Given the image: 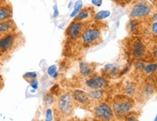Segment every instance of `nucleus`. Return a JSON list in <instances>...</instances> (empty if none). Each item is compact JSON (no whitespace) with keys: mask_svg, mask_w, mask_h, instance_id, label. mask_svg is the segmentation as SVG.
Returning <instances> with one entry per match:
<instances>
[{"mask_svg":"<svg viewBox=\"0 0 157 121\" xmlns=\"http://www.w3.org/2000/svg\"><path fill=\"white\" fill-rule=\"evenodd\" d=\"M82 44L86 46L97 45L102 39L101 31L97 28H86L81 35Z\"/></svg>","mask_w":157,"mask_h":121,"instance_id":"7","label":"nucleus"},{"mask_svg":"<svg viewBox=\"0 0 157 121\" xmlns=\"http://www.w3.org/2000/svg\"><path fill=\"white\" fill-rule=\"evenodd\" d=\"M22 35L16 31L9 33L0 38V53L6 54L13 51L22 42Z\"/></svg>","mask_w":157,"mask_h":121,"instance_id":"3","label":"nucleus"},{"mask_svg":"<svg viewBox=\"0 0 157 121\" xmlns=\"http://www.w3.org/2000/svg\"><path fill=\"white\" fill-rule=\"evenodd\" d=\"M148 2H154V0H147Z\"/></svg>","mask_w":157,"mask_h":121,"instance_id":"34","label":"nucleus"},{"mask_svg":"<svg viewBox=\"0 0 157 121\" xmlns=\"http://www.w3.org/2000/svg\"><path fill=\"white\" fill-rule=\"evenodd\" d=\"M76 104L72 93L63 92L54 102L53 111L57 120H66L74 115Z\"/></svg>","mask_w":157,"mask_h":121,"instance_id":"1","label":"nucleus"},{"mask_svg":"<svg viewBox=\"0 0 157 121\" xmlns=\"http://www.w3.org/2000/svg\"><path fill=\"white\" fill-rule=\"evenodd\" d=\"M94 118L99 120H112L114 119L112 108L111 105L105 102L95 103L93 107Z\"/></svg>","mask_w":157,"mask_h":121,"instance_id":"5","label":"nucleus"},{"mask_svg":"<svg viewBox=\"0 0 157 121\" xmlns=\"http://www.w3.org/2000/svg\"><path fill=\"white\" fill-rule=\"evenodd\" d=\"M152 13V7L147 0H135L129 10V16L131 19L146 18Z\"/></svg>","mask_w":157,"mask_h":121,"instance_id":"4","label":"nucleus"},{"mask_svg":"<svg viewBox=\"0 0 157 121\" xmlns=\"http://www.w3.org/2000/svg\"><path fill=\"white\" fill-rule=\"evenodd\" d=\"M117 2L121 4V5H125V4L130 3L133 0H116Z\"/></svg>","mask_w":157,"mask_h":121,"instance_id":"31","label":"nucleus"},{"mask_svg":"<svg viewBox=\"0 0 157 121\" xmlns=\"http://www.w3.org/2000/svg\"><path fill=\"white\" fill-rule=\"evenodd\" d=\"M82 7H83V2H82V0H78L76 1L75 4H74V10L71 12L70 16L71 18H74L76 16V15L79 13L80 10L82 9Z\"/></svg>","mask_w":157,"mask_h":121,"instance_id":"22","label":"nucleus"},{"mask_svg":"<svg viewBox=\"0 0 157 121\" xmlns=\"http://www.w3.org/2000/svg\"><path fill=\"white\" fill-rule=\"evenodd\" d=\"M25 76H27L28 77L26 78L27 81H31L32 82L33 80H35V77H36V73H34V72H30V73H28V74H25Z\"/></svg>","mask_w":157,"mask_h":121,"instance_id":"26","label":"nucleus"},{"mask_svg":"<svg viewBox=\"0 0 157 121\" xmlns=\"http://www.w3.org/2000/svg\"><path fill=\"white\" fill-rule=\"evenodd\" d=\"M139 21L137 19H131L128 23V29L129 32L132 34H137L139 30Z\"/></svg>","mask_w":157,"mask_h":121,"instance_id":"20","label":"nucleus"},{"mask_svg":"<svg viewBox=\"0 0 157 121\" xmlns=\"http://www.w3.org/2000/svg\"><path fill=\"white\" fill-rule=\"evenodd\" d=\"M155 121H157V115L156 117V118H155Z\"/></svg>","mask_w":157,"mask_h":121,"instance_id":"36","label":"nucleus"},{"mask_svg":"<svg viewBox=\"0 0 157 121\" xmlns=\"http://www.w3.org/2000/svg\"><path fill=\"white\" fill-rule=\"evenodd\" d=\"M46 118L48 120H52V111L51 109H48L46 112Z\"/></svg>","mask_w":157,"mask_h":121,"instance_id":"27","label":"nucleus"},{"mask_svg":"<svg viewBox=\"0 0 157 121\" xmlns=\"http://www.w3.org/2000/svg\"><path fill=\"white\" fill-rule=\"evenodd\" d=\"M86 88L89 90L104 89L109 85V81L105 77L100 75H92L88 77L84 83Z\"/></svg>","mask_w":157,"mask_h":121,"instance_id":"9","label":"nucleus"},{"mask_svg":"<svg viewBox=\"0 0 157 121\" xmlns=\"http://www.w3.org/2000/svg\"><path fill=\"white\" fill-rule=\"evenodd\" d=\"M104 70L106 74L109 75L110 77H117L118 75H120V70L118 68L117 65L114 63L105 65Z\"/></svg>","mask_w":157,"mask_h":121,"instance_id":"18","label":"nucleus"},{"mask_svg":"<svg viewBox=\"0 0 157 121\" xmlns=\"http://www.w3.org/2000/svg\"><path fill=\"white\" fill-rule=\"evenodd\" d=\"M152 18H153V20H154V21H157V13L154 14V15H153Z\"/></svg>","mask_w":157,"mask_h":121,"instance_id":"32","label":"nucleus"},{"mask_svg":"<svg viewBox=\"0 0 157 121\" xmlns=\"http://www.w3.org/2000/svg\"><path fill=\"white\" fill-rule=\"evenodd\" d=\"M131 51H132L133 56L137 60L148 61L149 58H153L151 53L149 51L148 47L142 40L138 38L133 39L132 46H131Z\"/></svg>","mask_w":157,"mask_h":121,"instance_id":"6","label":"nucleus"},{"mask_svg":"<svg viewBox=\"0 0 157 121\" xmlns=\"http://www.w3.org/2000/svg\"><path fill=\"white\" fill-rule=\"evenodd\" d=\"M135 102L132 97L126 95H119L113 99L111 103L114 118L119 119H125L130 113L134 107Z\"/></svg>","mask_w":157,"mask_h":121,"instance_id":"2","label":"nucleus"},{"mask_svg":"<svg viewBox=\"0 0 157 121\" xmlns=\"http://www.w3.org/2000/svg\"><path fill=\"white\" fill-rule=\"evenodd\" d=\"M93 7H85V8L82 9L75 17L74 21H78V22H82L85 23L86 22H89L94 18Z\"/></svg>","mask_w":157,"mask_h":121,"instance_id":"11","label":"nucleus"},{"mask_svg":"<svg viewBox=\"0 0 157 121\" xmlns=\"http://www.w3.org/2000/svg\"><path fill=\"white\" fill-rule=\"evenodd\" d=\"M137 91H138V87L134 82H128L125 85L124 91L127 96L131 97L137 96Z\"/></svg>","mask_w":157,"mask_h":121,"instance_id":"17","label":"nucleus"},{"mask_svg":"<svg viewBox=\"0 0 157 121\" xmlns=\"http://www.w3.org/2000/svg\"><path fill=\"white\" fill-rule=\"evenodd\" d=\"M15 31H16V25L12 18L0 22V38Z\"/></svg>","mask_w":157,"mask_h":121,"instance_id":"12","label":"nucleus"},{"mask_svg":"<svg viewBox=\"0 0 157 121\" xmlns=\"http://www.w3.org/2000/svg\"><path fill=\"white\" fill-rule=\"evenodd\" d=\"M85 29L84 23L74 21L68 28L67 34L70 39H76L81 37L82 34Z\"/></svg>","mask_w":157,"mask_h":121,"instance_id":"10","label":"nucleus"},{"mask_svg":"<svg viewBox=\"0 0 157 121\" xmlns=\"http://www.w3.org/2000/svg\"><path fill=\"white\" fill-rule=\"evenodd\" d=\"M56 70H57V67L56 65H52V66L49 67L48 72V74L50 75V76L52 77L56 73Z\"/></svg>","mask_w":157,"mask_h":121,"instance_id":"25","label":"nucleus"},{"mask_svg":"<svg viewBox=\"0 0 157 121\" xmlns=\"http://www.w3.org/2000/svg\"><path fill=\"white\" fill-rule=\"evenodd\" d=\"M151 31L154 34H157V21H155L151 25Z\"/></svg>","mask_w":157,"mask_h":121,"instance_id":"28","label":"nucleus"},{"mask_svg":"<svg viewBox=\"0 0 157 121\" xmlns=\"http://www.w3.org/2000/svg\"><path fill=\"white\" fill-rule=\"evenodd\" d=\"M157 71V63H151L145 65L143 72L146 75H151Z\"/></svg>","mask_w":157,"mask_h":121,"instance_id":"21","label":"nucleus"},{"mask_svg":"<svg viewBox=\"0 0 157 121\" xmlns=\"http://www.w3.org/2000/svg\"><path fill=\"white\" fill-rule=\"evenodd\" d=\"M59 15V11H58V6L56 5L53 6V17L56 18Z\"/></svg>","mask_w":157,"mask_h":121,"instance_id":"29","label":"nucleus"},{"mask_svg":"<svg viewBox=\"0 0 157 121\" xmlns=\"http://www.w3.org/2000/svg\"><path fill=\"white\" fill-rule=\"evenodd\" d=\"M145 65L146 64H145L144 62H143V61L140 60H137L136 62H135V63H134L135 68L137 70L140 71V72H143V69H144Z\"/></svg>","mask_w":157,"mask_h":121,"instance_id":"24","label":"nucleus"},{"mask_svg":"<svg viewBox=\"0 0 157 121\" xmlns=\"http://www.w3.org/2000/svg\"><path fill=\"white\" fill-rule=\"evenodd\" d=\"M12 15H13V8L10 5L0 6V22L11 19Z\"/></svg>","mask_w":157,"mask_h":121,"instance_id":"16","label":"nucleus"},{"mask_svg":"<svg viewBox=\"0 0 157 121\" xmlns=\"http://www.w3.org/2000/svg\"><path fill=\"white\" fill-rule=\"evenodd\" d=\"M95 70V64L82 61L79 63V72L84 77H89L93 75Z\"/></svg>","mask_w":157,"mask_h":121,"instance_id":"13","label":"nucleus"},{"mask_svg":"<svg viewBox=\"0 0 157 121\" xmlns=\"http://www.w3.org/2000/svg\"><path fill=\"white\" fill-rule=\"evenodd\" d=\"M71 4H72V2H69V5H68V8H70V7H71Z\"/></svg>","mask_w":157,"mask_h":121,"instance_id":"33","label":"nucleus"},{"mask_svg":"<svg viewBox=\"0 0 157 121\" xmlns=\"http://www.w3.org/2000/svg\"><path fill=\"white\" fill-rule=\"evenodd\" d=\"M154 93V85L151 83H145L142 87L138 88L137 94H140L142 99H148Z\"/></svg>","mask_w":157,"mask_h":121,"instance_id":"15","label":"nucleus"},{"mask_svg":"<svg viewBox=\"0 0 157 121\" xmlns=\"http://www.w3.org/2000/svg\"><path fill=\"white\" fill-rule=\"evenodd\" d=\"M90 99L94 102V104L98 102H102L105 100V92L103 89H94V90H89L87 92Z\"/></svg>","mask_w":157,"mask_h":121,"instance_id":"14","label":"nucleus"},{"mask_svg":"<svg viewBox=\"0 0 157 121\" xmlns=\"http://www.w3.org/2000/svg\"><path fill=\"white\" fill-rule=\"evenodd\" d=\"M148 49L151 53L153 58L157 62V41L151 39L148 43Z\"/></svg>","mask_w":157,"mask_h":121,"instance_id":"19","label":"nucleus"},{"mask_svg":"<svg viewBox=\"0 0 157 121\" xmlns=\"http://www.w3.org/2000/svg\"><path fill=\"white\" fill-rule=\"evenodd\" d=\"M91 2L93 5L100 7V6H101L102 3H103V0H92Z\"/></svg>","mask_w":157,"mask_h":121,"instance_id":"30","label":"nucleus"},{"mask_svg":"<svg viewBox=\"0 0 157 121\" xmlns=\"http://www.w3.org/2000/svg\"><path fill=\"white\" fill-rule=\"evenodd\" d=\"M111 15V12L109 10H101L98 12L97 13L95 14L94 15V18L97 21H101V20L109 18Z\"/></svg>","mask_w":157,"mask_h":121,"instance_id":"23","label":"nucleus"},{"mask_svg":"<svg viewBox=\"0 0 157 121\" xmlns=\"http://www.w3.org/2000/svg\"><path fill=\"white\" fill-rule=\"evenodd\" d=\"M156 80V84H157V76H156V80Z\"/></svg>","mask_w":157,"mask_h":121,"instance_id":"35","label":"nucleus"},{"mask_svg":"<svg viewBox=\"0 0 157 121\" xmlns=\"http://www.w3.org/2000/svg\"><path fill=\"white\" fill-rule=\"evenodd\" d=\"M72 96L76 106L83 109H90L93 107V104H94V102L90 99L87 92L76 89L73 91Z\"/></svg>","mask_w":157,"mask_h":121,"instance_id":"8","label":"nucleus"}]
</instances>
